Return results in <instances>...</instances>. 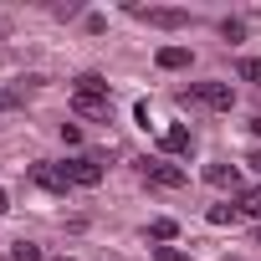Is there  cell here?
<instances>
[{
	"mask_svg": "<svg viewBox=\"0 0 261 261\" xmlns=\"http://www.w3.org/2000/svg\"><path fill=\"white\" fill-rule=\"evenodd\" d=\"M72 108H77L82 118H108V82H102L97 72H82V77L72 82Z\"/></svg>",
	"mask_w": 261,
	"mask_h": 261,
	"instance_id": "obj_1",
	"label": "cell"
},
{
	"mask_svg": "<svg viewBox=\"0 0 261 261\" xmlns=\"http://www.w3.org/2000/svg\"><path fill=\"white\" fill-rule=\"evenodd\" d=\"M190 97H195V102H205V108H215V113H230V102H236L230 82H195V87H190Z\"/></svg>",
	"mask_w": 261,
	"mask_h": 261,
	"instance_id": "obj_2",
	"label": "cell"
},
{
	"mask_svg": "<svg viewBox=\"0 0 261 261\" xmlns=\"http://www.w3.org/2000/svg\"><path fill=\"white\" fill-rule=\"evenodd\" d=\"M31 179H36L41 190H51V195H67V190H72L67 164H31Z\"/></svg>",
	"mask_w": 261,
	"mask_h": 261,
	"instance_id": "obj_3",
	"label": "cell"
},
{
	"mask_svg": "<svg viewBox=\"0 0 261 261\" xmlns=\"http://www.w3.org/2000/svg\"><path fill=\"white\" fill-rule=\"evenodd\" d=\"M67 174H72V185H87L92 190L102 179V159L97 154H77V159H67Z\"/></svg>",
	"mask_w": 261,
	"mask_h": 261,
	"instance_id": "obj_4",
	"label": "cell"
},
{
	"mask_svg": "<svg viewBox=\"0 0 261 261\" xmlns=\"http://www.w3.org/2000/svg\"><path fill=\"white\" fill-rule=\"evenodd\" d=\"M144 179H149L154 190H179V185H185V169H174V164H164V159H149V164H144Z\"/></svg>",
	"mask_w": 261,
	"mask_h": 261,
	"instance_id": "obj_5",
	"label": "cell"
},
{
	"mask_svg": "<svg viewBox=\"0 0 261 261\" xmlns=\"http://www.w3.org/2000/svg\"><path fill=\"white\" fill-rule=\"evenodd\" d=\"M134 16H139V21H149V26H159V31H179V26H190V16H185V11H169V6H154V11H144V6H139Z\"/></svg>",
	"mask_w": 261,
	"mask_h": 261,
	"instance_id": "obj_6",
	"label": "cell"
},
{
	"mask_svg": "<svg viewBox=\"0 0 261 261\" xmlns=\"http://www.w3.org/2000/svg\"><path fill=\"white\" fill-rule=\"evenodd\" d=\"M164 154H190V128H185V123L164 128Z\"/></svg>",
	"mask_w": 261,
	"mask_h": 261,
	"instance_id": "obj_7",
	"label": "cell"
},
{
	"mask_svg": "<svg viewBox=\"0 0 261 261\" xmlns=\"http://www.w3.org/2000/svg\"><path fill=\"white\" fill-rule=\"evenodd\" d=\"M159 67H164V72L190 67V46H159Z\"/></svg>",
	"mask_w": 261,
	"mask_h": 261,
	"instance_id": "obj_8",
	"label": "cell"
},
{
	"mask_svg": "<svg viewBox=\"0 0 261 261\" xmlns=\"http://www.w3.org/2000/svg\"><path fill=\"white\" fill-rule=\"evenodd\" d=\"M205 179H210V185H220V190H236V179H241V174H236V164H205Z\"/></svg>",
	"mask_w": 261,
	"mask_h": 261,
	"instance_id": "obj_9",
	"label": "cell"
},
{
	"mask_svg": "<svg viewBox=\"0 0 261 261\" xmlns=\"http://www.w3.org/2000/svg\"><path fill=\"white\" fill-rule=\"evenodd\" d=\"M236 72H241V82H256V87H261V57H241Z\"/></svg>",
	"mask_w": 261,
	"mask_h": 261,
	"instance_id": "obj_10",
	"label": "cell"
},
{
	"mask_svg": "<svg viewBox=\"0 0 261 261\" xmlns=\"http://www.w3.org/2000/svg\"><path fill=\"white\" fill-rule=\"evenodd\" d=\"M236 215H241V205H215V210H210V225H230Z\"/></svg>",
	"mask_w": 261,
	"mask_h": 261,
	"instance_id": "obj_11",
	"label": "cell"
},
{
	"mask_svg": "<svg viewBox=\"0 0 261 261\" xmlns=\"http://www.w3.org/2000/svg\"><path fill=\"white\" fill-rule=\"evenodd\" d=\"M149 236H154V241H174V236H179V225H174V220H154V225H149Z\"/></svg>",
	"mask_w": 261,
	"mask_h": 261,
	"instance_id": "obj_12",
	"label": "cell"
},
{
	"mask_svg": "<svg viewBox=\"0 0 261 261\" xmlns=\"http://www.w3.org/2000/svg\"><path fill=\"white\" fill-rule=\"evenodd\" d=\"M11 261H46V256H41V246H31V241H21V246L11 251Z\"/></svg>",
	"mask_w": 261,
	"mask_h": 261,
	"instance_id": "obj_13",
	"label": "cell"
},
{
	"mask_svg": "<svg viewBox=\"0 0 261 261\" xmlns=\"http://www.w3.org/2000/svg\"><path fill=\"white\" fill-rule=\"evenodd\" d=\"M241 210H246V215H256V220H261V190H246V195H241Z\"/></svg>",
	"mask_w": 261,
	"mask_h": 261,
	"instance_id": "obj_14",
	"label": "cell"
},
{
	"mask_svg": "<svg viewBox=\"0 0 261 261\" xmlns=\"http://www.w3.org/2000/svg\"><path fill=\"white\" fill-rule=\"evenodd\" d=\"M220 36H225V41H241L246 26H241V21H220Z\"/></svg>",
	"mask_w": 261,
	"mask_h": 261,
	"instance_id": "obj_15",
	"label": "cell"
},
{
	"mask_svg": "<svg viewBox=\"0 0 261 261\" xmlns=\"http://www.w3.org/2000/svg\"><path fill=\"white\" fill-rule=\"evenodd\" d=\"M154 261H190V256L174 251V246H154Z\"/></svg>",
	"mask_w": 261,
	"mask_h": 261,
	"instance_id": "obj_16",
	"label": "cell"
},
{
	"mask_svg": "<svg viewBox=\"0 0 261 261\" xmlns=\"http://www.w3.org/2000/svg\"><path fill=\"white\" fill-rule=\"evenodd\" d=\"M251 134H256V139H261V113H256V118H251Z\"/></svg>",
	"mask_w": 261,
	"mask_h": 261,
	"instance_id": "obj_17",
	"label": "cell"
},
{
	"mask_svg": "<svg viewBox=\"0 0 261 261\" xmlns=\"http://www.w3.org/2000/svg\"><path fill=\"white\" fill-rule=\"evenodd\" d=\"M246 164H251V169H261V149H256V154H251V159H246Z\"/></svg>",
	"mask_w": 261,
	"mask_h": 261,
	"instance_id": "obj_18",
	"label": "cell"
},
{
	"mask_svg": "<svg viewBox=\"0 0 261 261\" xmlns=\"http://www.w3.org/2000/svg\"><path fill=\"white\" fill-rule=\"evenodd\" d=\"M6 210H11V200H6V190H0V215H6Z\"/></svg>",
	"mask_w": 261,
	"mask_h": 261,
	"instance_id": "obj_19",
	"label": "cell"
},
{
	"mask_svg": "<svg viewBox=\"0 0 261 261\" xmlns=\"http://www.w3.org/2000/svg\"><path fill=\"white\" fill-rule=\"evenodd\" d=\"M0 108H6V97H0Z\"/></svg>",
	"mask_w": 261,
	"mask_h": 261,
	"instance_id": "obj_20",
	"label": "cell"
},
{
	"mask_svg": "<svg viewBox=\"0 0 261 261\" xmlns=\"http://www.w3.org/2000/svg\"><path fill=\"white\" fill-rule=\"evenodd\" d=\"M62 261H67V256H62Z\"/></svg>",
	"mask_w": 261,
	"mask_h": 261,
	"instance_id": "obj_21",
	"label": "cell"
}]
</instances>
